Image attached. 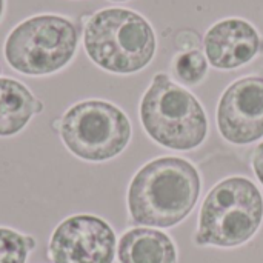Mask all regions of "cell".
I'll use <instances>...</instances> for the list:
<instances>
[{"label": "cell", "mask_w": 263, "mask_h": 263, "mask_svg": "<svg viewBox=\"0 0 263 263\" xmlns=\"http://www.w3.org/2000/svg\"><path fill=\"white\" fill-rule=\"evenodd\" d=\"M109 2H116V3H123V2H128V0H109Z\"/></svg>", "instance_id": "cell-16"}, {"label": "cell", "mask_w": 263, "mask_h": 263, "mask_svg": "<svg viewBox=\"0 0 263 263\" xmlns=\"http://www.w3.org/2000/svg\"><path fill=\"white\" fill-rule=\"evenodd\" d=\"M210 63L200 49L179 51L171 60V74L182 86H197L208 76Z\"/></svg>", "instance_id": "cell-12"}, {"label": "cell", "mask_w": 263, "mask_h": 263, "mask_svg": "<svg viewBox=\"0 0 263 263\" xmlns=\"http://www.w3.org/2000/svg\"><path fill=\"white\" fill-rule=\"evenodd\" d=\"M140 123L151 140L174 151H193L208 137V116L199 99L168 74L157 72L139 105Z\"/></svg>", "instance_id": "cell-3"}, {"label": "cell", "mask_w": 263, "mask_h": 263, "mask_svg": "<svg viewBox=\"0 0 263 263\" xmlns=\"http://www.w3.org/2000/svg\"><path fill=\"white\" fill-rule=\"evenodd\" d=\"M216 122L220 136L233 145H251L263 137V77L245 76L222 92Z\"/></svg>", "instance_id": "cell-8"}, {"label": "cell", "mask_w": 263, "mask_h": 263, "mask_svg": "<svg viewBox=\"0 0 263 263\" xmlns=\"http://www.w3.org/2000/svg\"><path fill=\"white\" fill-rule=\"evenodd\" d=\"M43 111V102L17 79L0 77V137L20 134Z\"/></svg>", "instance_id": "cell-10"}, {"label": "cell", "mask_w": 263, "mask_h": 263, "mask_svg": "<svg viewBox=\"0 0 263 263\" xmlns=\"http://www.w3.org/2000/svg\"><path fill=\"white\" fill-rule=\"evenodd\" d=\"M80 29L60 14H35L18 22L3 42V57L18 74L29 77L52 76L76 57Z\"/></svg>", "instance_id": "cell-4"}, {"label": "cell", "mask_w": 263, "mask_h": 263, "mask_svg": "<svg viewBox=\"0 0 263 263\" xmlns=\"http://www.w3.org/2000/svg\"><path fill=\"white\" fill-rule=\"evenodd\" d=\"M200 193L202 177L194 163L176 156L153 159L129 182V219L139 227L173 228L191 214Z\"/></svg>", "instance_id": "cell-1"}, {"label": "cell", "mask_w": 263, "mask_h": 263, "mask_svg": "<svg viewBox=\"0 0 263 263\" xmlns=\"http://www.w3.org/2000/svg\"><path fill=\"white\" fill-rule=\"evenodd\" d=\"M119 263H177V248L163 231L137 227L125 231L117 242Z\"/></svg>", "instance_id": "cell-11"}, {"label": "cell", "mask_w": 263, "mask_h": 263, "mask_svg": "<svg viewBox=\"0 0 263 263\" xmlns=\"http://www.w3.org/2000/svg\"><path fill=\"white\" fill-rule=\"evenodd\" d=\"M35 239L14 228L0 227V263H26Z\"/></svg>", "instance_id": "cell-13"}, {"label": "cell", "mask_w": 263, "mask_h": 263, "mask_svg": "<svg viewBox=\"0 0 263 263\" xmlns=\"http://www.w3.org/2000/svg\"><path fill=\"white\" fill-rule=\"evenodd\" d=\"M263 222V196L243 176L227 177L205 197L194 242L199 247L237 248L250 242Z\"/></svg>", "instance_id": "cell-5"}, {"label": "cell", "mask_w": 263, "mask_h": 263, "mask_svg": "<svg viewBox=\"0 0 263 263\" xmlns=\"http://www.w3.org/2000/svg\"><path fill=\"white\" fill-rule=\"evenodd\" d=\"M0 74H2V66H0Z\"/></svg>", "instance_id": "cell-17"}, {"label": "cell", "mask_w": 263, "mask_h": 263, "mask_svg": "<svg viewBox=\"0 0 263 263\" xmlns=\"http://www.w3.org/2000/svg\"><path fill=\"white\" fill-rule=\"evenodd\" d=\"M251 166L254 171V176L257 177V180L263 185V142H260L254 151H253V157H251Z\"/></svg>", "instance_id": "cell-14"}, {"label": "cell", "mask_w": 263, "mask_h": 263, "mask_svg": "<svg viewBox=\"0 0 263 263\" xmlns=\"http://www.w3.org/2000/svg\"><path fill=\"white\" fill-rule=\"evenodd\" d=\"M202 43L210 66L233 71L251 63L262 52L263 39L247 18L227 17L208 28Z\"/></svg>", "instance_id": "cell-9"}, {"label": "cell", "mask_w": 263, "mask_h": 263, "mask_svg": "<svg viewBox=\"0 0 263 263\" xmlns=\"http://www.w3.org/2000/svg\"><path fill=\"white\" fill-rule=\"evenodd\" d=\"M82 43L96 66L117 76L143 71L157 52L156 31L148 18L120 6L92 12L85 22Z\"/></svg>", "instance_id": "cell-2"}, {"label": "cell", "mask_w": 263, "mask_h": 263, "mask_svg": "<svg viewBox=\"0 0 263 263\" xmlns=\"http://www.w3.org/2000/svg\"><path fill=\"white\" fill-rule=\"evenodd\" d=\"M5 9H6V0H0V22L5 15Z\"/></svg>", "instance_id": "cell-15"}, {"label": "cell", "mask_w": 263, "mask_h": 263, "mask_svg": "<svg viewBox=\"0 0 263 263\" xmlns=\"http://www.w3.org/2000/svg\"><path fill=\"white\" fill-rule=\"evenodd\" d=\"M46 254L51 263H114L116 233L99 216L72 214L51 233Z\"/></svg>", "instance_id": "cell-7"}, {"label": "cell", "mask_w": 263, "mask_h": 263, "mask_svg": "<svg viewBox=\"0 0 263 263\" xmlns=\"http://www.w3.org/2000/svg\"><path fill=\"white\" fill-rule=\"evenodd\" d=\"M52 128L74 157L89 163L116 159L128 148L133 137L126 112L102 99H86L71 105L54 120Z\"/></svg>", "instance_id": "cell-6"}]
</instances>
